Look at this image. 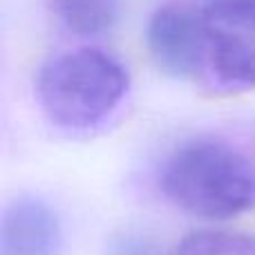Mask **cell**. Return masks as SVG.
I'll list each match as a JSON object with an SVG mask.
<instances>
[{"label": "cell", "instance_id": "6da1fadb", "mask_svg": "<svg viewBox=\"0 0 255 255\" xmlns=\"http://www.w3.org/2000/svg\"><path fill=\"white\" fill-rule=\"evenodd\" d=\"M177 208L222 222L255 206V168L242 150L222 139H190L168 157L159 177Z\"/></svg>", "mask_w": 255, "mask_h": 255}, {"label": "cell", "instance_id": "8992f818", "mask_svg": "<svg viewBox=\"0 0 255 255\" xmlns=\"http://www.w3.org/2000/svg\"><path fill=\"white\" fill-rule=\"evenodd\" d=\"M49 9L70 34L92 38L115 27L121 0H49Z\"/></svg>", "mask_w": 255, "mask_h": 255}, {"label": "cell", "instance_id": "52a82bcc", "mask_svg": "<svg viewBox=\"0 0 255 255\" xmlns=\"http://www.w3.org/2000/svg\"><path fill=\"white\" fill-rule=\"evenodd\" d=\"M172 255H255V235L206 229L186 235Z\"/></svg>", "mask_w": 255, "mask_h": 255}, {"label": "cell", "instance_id": "277c9868", "mask_svg": "<svg viewBox=\"0 0 255 255\" xmlns=\"http://www.w3.org/2000/svg\"><path fill=\"white\" fill-rule=\"evenodd\" d=\"M145 47L154 65L175 79L206 76L208 29L202 9L163 4L150 16Z\"/></svg>", "mask_w": 255, "mask_h": 255}, {"label": "cell", "instance_id": "3957f363", "mask_svg": "<svg viewBox=\"0 0 255 255\" xmlns=\"http://www.w3.org/2000/svg\"><path fill=\"white\" fill-rule=\"evenodd\" d=\"M208 29L206 76L222 92L255 90V9L202 7Z\"/></svg>", "mask_w": 255, "mask_h": 255}, {"label": "cell", "instance_id": "9c48e42d", "mask_svg": "<svg viewBox=\"0 0 255 255\" xmlns=\"http://www.w3.org/2000/svg\"><path fill=\"white\" fill-rule=\"evenodd\" d=\"M202 7H244V9H255V0H202Z\"/></svg>", "mask_w": 255, "mask_h": 255}, {"label": "cell", "instance_id": "7a4b0ae2", "mask_svg": "<svg viewBox=\"0 0 255 255\" xmlns=\"http://www.w3.org/2000/svg\"><path fill=\"white\" fill-rule=\"evenodd\" d=\"M130 90L126 65L97 47H81L49 58L36 76L43 115L61 130L88 132L110 119Z\"/></svg>", "mask_w": 255, "mask_h": 255}, {"label": "cell", "instance_id": "ba28073f", "mask_svg": "<svg viewBox=\"0 0 255 255\" xmlns=\"http://www.w3.org/2000/svg\"><path fill=\"white\" fill-rule=\"evenodd\" d=\"M108 255H163L152 240L139 233H124L110 242Z\"/></svg>", "mask_w": 255, "mask_h": 255}, {"label": "cell", "instance_id": "5b68a950", "mask_svg": "<svg viewBox=\"0 0 255 255\" xmlns=\"http://www.w3.org/2000/svg\"><path fill=\"white\" fill-rule=\"evenodd\" d=\"M65 233L56 211L34 195L11 199L0 222V255H61Z\"/></svg>", "mask_w": 255, "mask_h": 255}]
</instances>
